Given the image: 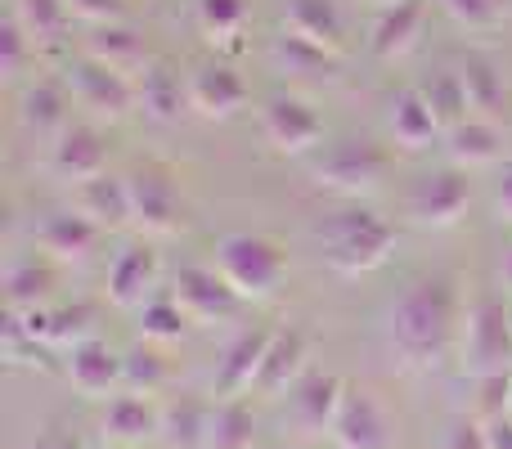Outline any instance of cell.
Returning a JSON list of instances; mask_svg holds the SVG:
<instances>
[{"label":"cell","instance_id":"obj_1","mask_svg":"<svg viewBox=\"0 0 512 449\" xmlns=\"http://www.w3.org/2000/svg\"><path fill=\"white\" fill-rule=\"evenodd\" d=\"M454 315H459L454 279L427 274V279L409 283L387 315V342L400 355V364L405 369H436L450 355Z\"/></svg>","mask_w":512,"mask_h":449},{"label":"cell","instance_id":"obj_2","mask_svg":"<svg viewBox=\"0 0 512 449\" xmlns=\"http://www.w3.org/2000/svg\"><path fill=\"white\" fill-rule=\"evenodd\" d=\"M319 243H324V261L337 274H373L387 265L391 247H396V225L382 221L369 207H342L319 225Z\"/></svg>","mask_w":512,"mask_h":449},{"label":"cell","instance_id":"obj_3","mask_svg":"<svg viewBox=\"0 0 512 449\" xmlns=\"http://www.w3.org/2000/svg\"><path fill=\"white\" fill-rule=\"evenodd\" d=\"M216 270L243 301H270L288 279V252L270 234H225L216 243Z\"/></svg>","mask_w":512,"mask_h":449},{"label":"cell","instance_id":"obj_4","mask_svg":"<svg viewBox=\"0 0 512 449\" xmlns=\"http://www.w3.org/2000/svg\"><path fill=\"white\" fill-rule=\"evenodd\" d=\"M391 167V153L382 149L378 140H342L333 149H324V158H315L310 167V180L315 189L337 198H364L373 189H382Z\"/></svg>","mask_w":512,"mask_h":449},{"label":"cell","instance_id":"obj_5","mask_svg":"<svg viewBox=\"0 0 512 449\" xmlns=\"http://www.w3.org/2000/svg\"><path fill=\"white\" fill-rule=\"evenodd\" d=\"M512 360V310H504L495 297H481L468 310V333H463V369L472 378L508 373Z\"/></svg>","mask_w":512,"mask_h":449},{"label":"cell","instance_id":"obj_6","mask_svg":"<svg viewBox=\"0 0 512 449\" xmlns=\"http://www.w3.org/2000/svg\"><path fill=\"white\" fill-rule=\"evenodd\" d=\"M131 185V225L149 238H167L185 225V198H180L171 171L162 167H135L126 176Z\"/></svg>","mask_w":512,"mask_h":449},{"label":"cell","instance_id":"obj_7","mask_svg":"<svg viewBox=\"0 0 512 449\" xmlns=\"http://www.w3.org/2000/svg\"><path fill=\"white\" fill-rule=\"evenodd\" d=\"M68 90L90 117H99V122H126V117L140 108L135 81L122 77V72H113V68H104V63L86 59V54L68 68Z\"/></svg>","mask_w":512,"mask_h":449},{"label":"cell","instance_id":"obj_8","mask_svg":"<svg viewBox=\"0 0 512 449\" xmlns=\"http://www.w3.org/2000/svg\"><path fill=\"white\" fill-rule=\"evenodd\" d=\"M261 135L283 158H306L324 144V117L301 95H270L261 104Z\"/></svg>","mask_w":512,"mask_h":449},{"label":"cell","instance_id":"obj_9","mask_svg":"<svg viewBox=\"0 0 512 449\" xmlns=\"http://www.w3.org/2000/svg\"><path fill=\"white\" fill-rule=\"evenodd\" d=\"M472 203V180L463 167H441L423 176L409 194V221L423 229H454Z\"/></svg>","mask_w":512,"mask_h":449},{"label":"cell","instance_id":"obj_10","mask_svg":"<svg viewBox=\"0 0 512 449\" xmlns=\"http://www.w3.org/2000/svg\"><path fill=\"white\" fill-rule=\"evenodd\" d=\"M171 297L180 301L189 324H198V328L230 324L243 306V297L221 279V270H203V265H185L176 274V283H171Z\"/></svg>","mask_w":512,"mask_h":449},{"label":"cell","instance_id":"obj_11","mask_svg":"<svg viewBox=\"0 0 512 449\" xmlns=\"http://www.w3.org/2000/svg\"><path fill=\"white\" fill-rule=\"evenodd\" d=\"M306 364H310V333H306V328H301V324L274 328L252 391H256V396H265V400L292 396V387L306 378Z\"/></svg>","mask_w":512,"mask_h":449},{"label":"cell","instance_id":"obj_12","mask_svg":"<svg viewBox=\"0 0 512 449\" xmlns=\"http://www.w3.org/2000/svg\"><path fill=\"white\" fill-rule=\"evenodd\" d=\"M328 436H333L337 449H387V414H382L378 396L369 387L346 382Z\"/></svg>","mask_w":512,"mask_h":449},{"label":"cell","instance_id":"obj_13","mask_svg":"<svg viewBox=\"0 0 512 449\" xmlns=\"http://www.w3.org/2000/svg\"><path fill=\"white\" fill-rule=\"evenodd\" d=\"M248 104V81L239 77V68L225 59H207L189 72V108L207 122H225Z\"/></svg>","mask_w":512,"mask_h":449},{"label":"cell","instance_id":"obj_14","mask_svg":"<svg viewBox=\"0 0 512 449\" xmlns=\"http://www.w3.org/2000/svg\"><path fill=\"white\" fill-rule=\"evenodd\" d=\"M99 436L117 449H144L149 441H162V405H153L140 391L113 396L99 414Z\"/></svg>","mask_w":512,"mask_h":449},{"label":"cell","instance_id":"obj_15","mask_svg":"<svg viewBox=\"0 0 512 449\" xmlns=\"http://www.w3.org/2000/svg\"><path fill=\"white\" fill-rule=\"evenodd\" d=\"M63 373H68L72 391L86 400H104L108 391L122 387V355L104 342V337H86V342L68 346L63 355Z\"/></svg>","mask_w":512,"mask_h":449},{"label":"cell","instance_id":"obj_16","mask_svg":"<svg viewBox=\"0 0 512 449\" xmlns=\"http://www.w3.org/2000/svg\"><path fill=\"white\" fill-rule=\"evenodd\" d=\"M50 171L68 185H86V180L104 176L108 171V144L95 126L77 122V126H63L54 135V149H50Z\"/></svg>","mask_w":512,"mask_h":449},{"label":"cell","instance_id":"obj_17","mask_svg":"<svg viewBox=\"0 0 512 449\" xmlns=\"http://www.w3.org/2000/svg\"><path fill=\"white\" fill-rule=\"evenodd\" d=\"M270 337H274V328H243V333L230 337V346L221 351V364H216V382H212L216 396L221 400L248 396L256 387V373H261Z\"/></svg>","mask_w":512,"mask_h":449},{"label":"cell","instance_id":"obj_18","mask_svg":"<svg viewBox=\"0 0 512 449\" xmlns=\"http://www.w3.org/2000/svg\"><path fill=\"white\" fill-rule=\"evenodd\" d=\"M135 95H140V113L153 126H176L180 113L189 108V77H180L176 63L153 59L149 68L135 77Z\"/></svg>","mask_w":512,"mask_h":449},{"label":"cell","instance_id":"obj_19","mask_svg":"<svg viewBox=\"0 0 512 449\" xmlns=\"http://www.w3.org/2000/svg\"><path fill=\"white\" fill-rule=\"evenodd\" d=\"M36 247H41L50 261H86L90 252L99 247V238H104V229L95 221H86L81 212H50L41 225L32 229Z\"/></svg>","mask_w":512,"mask_h":449},{"label":"cell","instance_id":"obj_20","mask_svg":"<svg viewBox=\"0 0 512 449\" xmlns=\"http://www.w3.org/2000/svg\"><path fill=\"white\" fill-rule=\"evenodd\" d=\"M387 126H391V140H396L405 153L432 149V140L445 131L441 117H436V108L427 104V95L418 86H405V90H396V95H391Z\"/></svg>","mask_w":512,"mask_h":449},{"label":"cell","instance_id":"obj_21","mask_svg":"<svg viewBox=\"0 0 512 449\" xmlns=\"http://www.w3.org/2000/svg\"><path fill=\"white\" fill-rule=\"evenodd\" d=\"M283 32L319 45V50L333 54V59L346 45V23H342L337 0H288V9H283Z\"/></svg>","mask_w":512,"mask_h":449},{"label":"cell","instance_id":"obj_22","mask_svg":"<svg viewBox=\"0 0 512 449\" xmlns=\"http://www.w3.org/2000/svg\"><path fill=\"white\" fill-rule=\"evenodd\" d=\"M427 9H432V0H400V5H387L378 14V23H373L369 50L378 54V59H405L418 45V36H423Z\"/></svg>","mask_w":512,"mask_h":449},{"label":"cell","instance_id":"obj_23","mask_svg":"<svg viewBox=\"0 0 512 449\" xmlns=\"http://www.w3.org/2000/svg\"><path fill=\"white\" fill-rule=\"evenodd\" d=\"M158 279V256L149 247H122L117 261L108 265V301L117 310H140Z\"/></svg>","mask_w":512,"mask_h":449},{"label":"cell","instance_id":"obj_24","mask_svg":"<svg viewBox=\"0 0 512 449\" xmlns=\"http://www.w3.org/2000/svg\"><path fill=\"white\" fill-rule=\"evenodd\" d=\"M342 391H346V382L337 378V373H306L288 396L297 427H306L310 436H324L328 427H333L337 405H342Z\"/></svg>","mask_w":512,"mask_h":449},{"label":"cell","instance_id":"obj_25","mask_svg":"<svg viewBox=\"0 0 512 449\" xmlns=\"http://www.w3.org/2000/svg\"><path fill=\"white\" fill-rule=\"evenodd\" d=\"M86 59L104 63V68L122 72V77H131V81L153 63L149 50H144V36L135 32V27H126V23L95 27V32H90V41H86Z\"/></svg>","mask_w":512,"mask_h":449},{"label":"cell","instance_id":"obj_26","mask_svg":"<svg viewBox=\"0 0 512 449\" xmlns=\"http://www.w3.org/2000/svg\"><path fill=\"white\" fill-rule=\"evenodd\" d=\"M459 81H463V95H468L472 117L504 122L508 117V81L486 54H468V59L459 63Z\"/></svg>","mask_w":512,"mask_h":449},{"label":"cell","instance_id":"obj_27","mask_svg":"<svg viewBox=\"0 0 512 449\" xmlns=\"http://www.w3.org/2000/svg\"><path fill=\"white\" fill-rule=\"evenodd\" d=\"M445 149H450L454 167L463 171L495 167L499 153H504V131H499V122H486V117H463L459 126L445 131Z\"/></svg>","mask_w":512,"mask_h":449},{"label":"cell","instance_id":"obj_28","mask_svg":"<svg viewBox=\"0 0 512 449\" xmlns=\"http://www.w3.org/2000/svg\"><path fill=\"white\" fill-rule=\"evenodd\" d=\"M68 104V81H32L18 95V122H23L27 135H59L68 126Z\"/></svg>","mask_w":512,"mask_h":449},{"label":"cell","instance_id":"obj_29","mask_svg":"<svg viewBox=\"0 0 512 449\" xmlns=\"http://www.w3.org/2000/svg\"><path fill=\"white\" fill-rule=\"evenodd\" d=\"M77 212L86 221H95L104 234L131 225V185H126V176H108L104 171V176L77 185Z\"/></svg>","mask_w":512,"mask_h":449},{"label":"cell","instance_id":"obj_30","mask_svg":"<svg viewBox=\"0 0 512 449\" xmlns=\"http://www.w3.org/2000/svg\"><path fill=\"white\" fill-rule=\"evenodd\" d=\"M252 23L248 0H198V32L216 50H239Z\"/></svg>","mask_w":512,"mask_h":449},{"label":"cell","instance_id":"obj_31","mask_svg":"<svg viewBox=\"0 0 512 449\" xmlns=\"http://www.w3.org/2000/svg\"><path fill=\"white\" fill-rule=\"evenodd\" d=\"M256 445V414L243 396L212 405V423H207L203 449H252Z\"/></svg>","mask_w":512,"mask_h":449},{"label":"cell","instance_id":"obj_32","mask_svg":"<svg viewBox=\"0 0 512 449\" xmlns=\"http://www.w3.org/2000/svg\"><path fill=\"white\" fill-rule=\"evenodd\" d=\"M207 423H212V405L180 396L176 405L162 409V441L171 449H203L207 445Z\"/></svg>","mask_w":512,"mask_h":449},{"label":"cell","instance_id":"obj_33","mask_svg":"<svg viewBox=\"0 0 512 449\" xmlns=\"http://www.w3.org/2000/svg\"><path fill=\"white\" fill-rule=\"evenodd\" d=\"M54 292V270L36 256L14 261L5 270V310H36Z\"/></svg>","mask_w":512,"mask_h":449},{"label":"cell","instance_id":"obj_34","mask_svg":"<svg viewBox=\"0 0 512 449\" xmlns=\"http://www.w3.org/2000/svg\"><path fill=\"white\" fill-rule=\"evenodd\" d=\"M9 9L27 27L32 45H59L68 36V23H72L68 0H9Z\"/></svg>","mask_w":512,"mask_h":449},{"label":"cell","instance_id":"obj_35","mask_svg":"<svg viewBox=\"0 0 512 449\" xmlns=\"http://www.w3.org/2000/svg\"><path fill=\"white\" fill-rule=\"evenodd\" d=\"M135 328H140L144 342H153V346H171V342H180V337H185L189 315L180 310V301H176V297H149L140 310H135Z\"/></svg>","mask_w":512,"mask_h":449},{"label":"cell","instance_id":"obj_36","mask_svg":"<svg viewBox=\"0 0 512 449\" xmlns=\"http://www.w3.org/2000/svg\"><path fill=\"white\" fill-rule=\"evenodd\" d=\"M441 9L468 32H499L512 18V0H441Z\"/></svg>","mask_w":512,"mask_h":449},{"label":"cell","instance_id":"obj_37","mask_svg":"<svg viewBox=\"0 0 512 449\" xmlns=\"http://www.w3.org/2000/svg\"><path fill=\"white\" fill-rule=\"evenodd\" d=\"M122 387L140 391V396H153V391L167 387V364L153 346H135V351L122 355Z\"/></svg>","mask_w":512,"mask_h":449},{"label":"cell","instance_id":"obj_38","mask_svg":"<svg viewBox=\"0 0 512 449\" xmlns=\"http://www.w3.org/2000/svg\"><path fill=\"white\" fill-rule=\"evenodd\" d=\"M32 54H36V45H32V36H27V27L18 23L14 9H5V18H0V77L18 81Z\"/></svg>","mask_w":512,"mask_h":449},{"label":"cell","instance_id":"obj_39","mask_svg":"<svg viewBox=\"0 0 512 449\" xmlns=\"http://www.w3.org/2000/svg\"><path fill=\"white\" fill-rule=\"evenodd\" d=\"M423 95H427V104L436 108V117H441L445 131H450V126H459L463 117H472L468 95H463L459 72H441V77H432V81L423 86Z\"/></svg>","mask_w":512,"mask_h":449},{"label":"cell","instance_id":"obj_40","mask_svg":"<svg viewBox=\"0 0 512 449\" xmlns=\"http://www.w3.org/2000/svg\"><path fill=\"white\" fill-rule=\"evenodd\" d=\"M270 59H274V68H283V72H319V68H333V54H324L319 45L301 41V36H292V32L274 36Z\"/></svg>","mask_w":512,"mask_h":449},{"label":"cell","instance_id":"obj_41","mask_svg":"<svg viewBox=\"0 0 512 449\" xmlns=\"http://www.w3.org/2000/svg\"><path fill=\"white\" fill-rule=\"evenodd\" d=\"M0 351H5L9 364H23V360H45L50 346L36 342V337L27 333V324H23L18 310H5V324H0Z\"/></svg>","mask_w":512,"mask_h":449},{"label":"cell","instance_id":"obj_42","mask_svg":"<svg viewBox=\"0 0 512 449\" xmlns=\"http://www.w3.org/2000/svg\"><path fill=\"white\" fill-rule=\"evenodd\" d=\"M90 306H63V310H50V346H77L86 342L90 333Z\"/></svg>","mask_w":512,"mask_h":449},{"label":"cell","instance_id":"obj_43","mask_svg":"<svg viewBox=\"0 0 512 449\" xmlns=\"http://www.w3.org/2000/svg\"><path fill=\"white\" fill-rule=\"evenodd\" d=\"M441 449H490V445H486V427H481V418H454V423L445 427Z\"/></svg>","mask_w":512,"mask_h":449},{"label":"cell","instance_id":"obj_44","mask_svg":"<svg viewBox=\"0 0 512 449\" xmlns=\"http://www.w3.org/2000/svg\"><path fill=\"white\" fill-rule=\"evenodd\" d=\"M68 9H72V18H86L95 27L122 18V0H68Z\"/></svg>","mask_w":512,"mask_h":449},{"label":"cell","instance_id":"obj_45","mask_svg":"<svg viewBox=\"0 0 512 449\" xmlns=\"http://www.w3.org/2000/svg\"><path fill=\"white\" fill-rule=\"evenodd\" d=\"M481 427H486V445L490 449H512V414L481 418Z\"/></svg>","mask_w":512,"mask_h":449},{"label":"cell","instance_id":"obj_46","mask_svg":"<svg viewBox=\"0 0 512 449\" xmlns=\"http://www.w3.org/2000/svg\"><path fill=\"white\" fill-rule=\"evenodd\" d=\"M495 207L499 216L512 225V162H504V171H499V189H495Z\"/></svg>","mask_w":512,"mask_h":449},{"label":"cell","instance_id":"obj_47","mask_svg":"<svg viewBox=\"0 0 512 449\" xmlns=\"http://www.w3.org/2000/svg\"><path fill=\"white\" fill-rule=\"evenodd\" d=\"M18 449H72L63 436H45V441H32V445H18Z\"/></svg>","mask_w":512,"mask_h":449},{"label":"cell","instance_id":"obj_48","mask_svg":"<svg viewBox=\"0 0 512 449\" xmlns=\"http://www.w3.org/2000/svg\"><path fill=\"white\" fill-rule=\"evenodd\" d=\"M499 279H504V288L512 292V243H508V252H504V265H499Z\"/></svg>","mask_w":512,"mask_h":449},{"label":"cell","instance_id":"obj_49","mask_svg":"<svg viewBox=\"0 0 512 449\" xmlns=\"http://www.w3.org/2000/svg\"><path fill=\"white\" fill-rule=\"evenodd\" d=\"M369 5H378V9H387V5H400V0H369Z\"/></svg>","mask_w":512,"mask_h":449},{"label":"cell","instance_id":"obj_50","mask_svg":"<svg viewBox=\"0 0 512 449\" xmlns=\"http://www.w3.org/2000/svg\"><path fill=\"white\" fill-rule=\"evenodd\" d=\"M274 449H288V445H274Z\"/></svg>","mask_w":512,"mask_h":449},{"label":"cell","instance_id":"obj_51","mask_svg":"<svg viewBox=\"0 0 512 449\" xmlns=\"http://www.w3.org/2000/svg\"><path fill=\"white\" fill-rule=\"evenodd\" d=\"M508 414H512V405H508Z\"/></svg>","mask_w":512,"mask_h":449},{"label":"cell","instance_id":"obj_52","mask_svg":"<svg viewBox=\"0 0 512 449\" xmlns=\"http://www.w3.org/2000/svg\"><path fill=\"white\" fill-rule=\"evenodd\" d=\"M113 449H117V445H113Z\"/></svg>","mask_w":512,"mask_h":449}]
</instances>
